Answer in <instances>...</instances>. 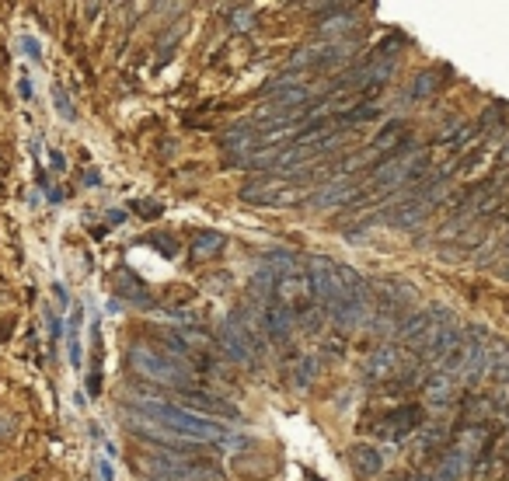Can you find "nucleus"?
<instances>
[{
	"mask_svg": "<svg viewBox=\"0 0 509 481\" xmlns=\"http://www.w3.org/2000/svg\"><path fill=\"white\" fill-rule=\"evenodd\" d=\"M136 411L147 415L150 422H157L164 433L178 436V440H213V443H223V422H216L210 415H196L189 408H178V404H168V401H157V398H136Z\"/></svg>",
	"mask_w": 509,
	"mask_h": 481,
	"instance_id": "nucleus-1",
	"label": "nucleus"
},
{
	"mask_svg": "<svg viewBox=\"0 0 509 481\" xmlns=\"http://www.w3.org/2000/svg\"><path fill=\"white\" fill-rule=\"evenodd\" d=\"M129 366L140 380L147 384H161V387H174L181 391H196V370L189 366V360H178L171 353H161L154 345H133L129 349Z\"/></svg>",
	"mask_w": 509,
	"mask_h": 481,
	"instance_id": "nucleus-2",
	"label": "nucleus"
},
{
	"mask_svg": "<svg viewBox=\"0 0 509 481\" xmlns=\"http://www.w3.org/2000/svg\"><path fill=\"white\" fill-rule=\"evenodd\" d=\"M143 471L154 481H227V475L199 457H181L178 450H157L143 460Z\"/></svg>",
	"mask_w": 509,
	"mask_h": 481,
	"instance_id": "nucleus-3",
	"label": "nucleus"
},
{
	"mask_svg": "<svg viewBox=\"0 0 509 481\" xmlns=\"http://www.w3.org/2000/svg\"><path fill=\"white\" fill-rule=\"evenodd\" d=\"M307 276H311V289H314V300L321 304V311L332 318L345 304V280H342V265L318 255L307 262Z\"/></svg>",
	"mask_w": 509,
	"mask_h": 481,
	"instance_id": "nucleus-4",
	"label": "nucleus"
},
{
	"mask_svg": "<svg viewBox=\"0 0 509 481\" xmlns=\"http://www.w3.org/2000/svg\"><path fill=\"white\" fill-rule=\"evenodd\" d=\"M423 164H425L423 150L405 147V150H398L394 157H387V160H381V164H377V171L370 175V189H377V192H391V189L412 185V182H419Z\"/></svg>",
	"mask_w": 509,
	"mask_h": 481,
	"instance_id": "nucleus-5",
	"label": "nucleus"
},
{
	"mask_svg": "<svg viewBox=\"0 0 509 481\" xmlns=\"http://www.w3.org/2000/svg\"><path fill=\"white\" fill-rule=\"evenodd\" d=\"M241 199L252 202V206H290V202L303 199V189L293 178L265 175V178H254V182H248L241 189Z\"/></svg>",
	"mask_w": 509,
	"mask_h": 481,
	"instance_id": "nucleus-6",
	"label": "nucleus"
},
{
	"mask_svg": "<svg viewBox=\"0 0 509 481\" xmlns=\"http://www.w3.org/2000/svg\"><path fill=\"white\" fill-rule=\"evenodd\" d=\"M419 426H423V408L419 404H405V408H387L384 415H377L370 422V433L377 440L398 443V440H408Z\"/></svg>",
	"mask_w": 509,
	"mask_h": 481,
	"instance_id": "nucleus-7",
	"label": "nucleus"
},
{
	"mask_svg": "<svg viewBox=\"0 0 509 481\" xmlns=\"http://www.w3.org/2000/svg\"><path fill=\"white\" fill-rule=\"evenodd\" d=\"M216 345L223 349L227 360H234L237 366H252L254 363V338L252 331L241 324L237 318H227L216 331Z\"/></svg>",
	"mask_w": 509,
	"mask_h": 481,
	"instance_id": "nucleus-8",
	"label": "nucleus"
},
{
	"mask_svg": "<svg viewBox=\"0 0 509 481\" xmlns=\"http://www.w3.org/2000/svg\"><path fill=\"white\" fill-rule=\"evenodd\" d=\"M363 196V185H356L349 175H339V178H332V182H325L314 196H311V202L318 206V209H332V206H342V202H352Z\"/></svg>",
	"mask_w": 509,
	"mask_h": 481,
	"instance_id": "nucleus-9",
	"label": "nucleus"
},
{
	"mask_svg": "<svg viewBox=\"0 0 509 481\" xmlns=\"http://www.w3.org/2000/svg\"><path fill=\"white\" fill-rule=\"evenodd\" d=\"M429 209H432V202L425 199V196H412V199H405V206L398 202L394 209H384L387 216V223L391 227H401V231H412V227H419L425 216H429Z\"/></svg>",
	"mask_w": 509,
	"mask_h": 481,
	"instance_id": "nucleus-10",
	"label": "nucleus"
},
{
	"mask_svg": "<svg viewBox=\"0 0 509 481\" xmlns=\"http://www.w3.org/2000/svg\"><path fill=\"white\" fill-rule=\"evenodd\" d=\"M398 370H401V353L398 349H391V345H384L377 349L367 366H363V377L370 380V384H381V380H394L398 377Z\"/></svg>",
	"mask_w": 509,
	"mask_h": 481,
	"instance_id": "nucleus-11",
	"label": "nucleus"
},
{
	"mask_svg": "<svg viewBox=\"0 0 509 481\" xmlns=\"http://www.w3.org/2000/svg\"><path fill=\"white\" fill-rule=\"evenodd\" d=\"M293 324H297V314H293V311H286V307H279V304H272V300L262 307V328H265V335H269L272 342H286L290 331H293Z\"/></svg>",
	"mask_w": 509,
	"mask_h": 481,
	"instance_id": "nucleus-12",
	"label": "nucleus"
},
{
	"mask_svg": "<svg viewBox=\"0 0 509 481\" xmlns=\"http://www.w3.org/2000/svg\"><path fill=\"white\" fill-rule=\"evenodd\" d=\"M467 453L464 450H457V446H450L440 460H436V468H432V478L436 481H461L467 478Z\"/></svg>",
	"mask_w": 509,
	"mask_h": 481,
	"instance_id": "nucleus-13",
	"label": "nucleus"
},
{
	"mask_svg": "<svg viewBox=\"0 0 509 481\" xmlns=\"http://www.w3.org/2000/svg\"><path fill=\"white\" fill-rule=\"evenodd\" d=\"M349 460H352L356 475H363V478L381 475V468H384L381 450H374V443H352V446H349Z\"/></svg>",
	"mask_w": 509,
	"mask_h": 481,
	"instance_id": "nucleus-14",
	"label": "nucleus"
},
{
	"mask_svg": "<svg viewBox=\"0 0 509 481\" xmlns=\"http://www.w3.org/2000/svg\"><path fill=\"white\" fill-rule=\"evenodd\" d=\"M220 143H223V150H227L230 160H234V157H248V154H252V147L258 143V136H254L252 126H245V122H241V126H230V129L223 133V140H220Z\"/></svg>",
	"mask_w": 509,
	"mask_h": 481,
	"instance_id": "nucleus-15",
	"label": "nucleus"
},
{
	"mask_svg": "<svg viewBox=\"0 0 509 481\" xmlns=\"http://www.w3.org/2000/svg\"><path fill=\"white\" fill-rule=\"evenodd\" d=\"M178 398L185 401V404H196L199 411H213V415H237V408H234V404L213 398V394H203V391H181Z\"/></svg>",
	"mask_w": 509,
	"mask_h": 481,
	"instance_id": "nucleus-16",
	"label": "nucleus"
},
{
	"mask_svg": "<svg viewBox=\"0 0 509 481\" xmlns=\"http://www.w3.org/2000/svg\"><path fill=\"white\" fill-rule=\"evenodd\" d=\"M436 314H440V307H436L432 314H429V311H423V314H412V318H405V324L398 328V338H401V342H415V338L423 335L425 328L432 324V318H436Z\"/></svg>",
	"mask_w": 509,
	"mask_h": 481,
	"instance_id": "nucleus-17",
	"label": "nucleus"
},
{
	"mask_svg": "<svg viewBox=\"0 0 509 481\" xmlns=\"http://www.w3.org/2000/svg\"><path fill=\"white\" fill-rule=\"evenodd\" d=\"M216 251H223V238H220V234H213V231H206V234H196V240H192V258H196V262L213 258Z\"/></svg>",
	"mask_w": 509,
	"mask_h": 481,
	"instance_id": "nucleus-18",
	"label": "nucleus"
},
{
	"mask_svg": "<svg viewBox=\"0 0 509 481\" xmlns=\"http://www.w3.org/2000/svg\"><path fill=\"white\" fill-rule=\"evenodd\" d=\"M81 321H84V311L74 307L70 324H67V342H70V363L74 366H81Z\"/></svg>",
	"mask_w": 509,
	"mask_h": 481,
	"instance_id": "nucleus-19",
	"label": "nucleus"
},
{
	"mask_svg": "<svg viewBox=\"0 0 509 481\" xmlns=\"http://www.w3.org/2000/svg\"><path fill=\"white\" fill-rule=\"evenodd\" d=\"M425 391H429V404H436V408H440V404H447L450 394H454V380H450L447 373H440V377H432V380H429V387H425Z\"/></svg>",
	"mask_w": 509,
	"mask_h": 481,
	"instance_id": "nucleus-20",
	"label": "nucleus"
},
{
	"mask_svg": "<svg viewBox=\"0 0 509 481\" xmlns=\"http://www.w3.org/2000/svg\"><path fill=\"white\" fill-rule=\"evenodd\" d=\"M314 377H318V360H300L297 366L290 370V380H293L297 387H307Z\"/></svg>",
	"mask_w": 509,
	"mask_h": 481,
	"instance_id": "nucleus-21",
	"label": "nucleus"
},
{
	"mask_svg": "<svg viewBox=\"0 0 509 481\" xmlns=\"http://www.w3.org/2000/svg\"><path fill=\"white\" fill-rule=\"evenodd\" d=\"M436 84H440V74H436V70H425V74H419V80L412 84V94H415V98H425V94L436 91Z\"/></svg>",
	"mask_w": 509,
	"mask_h": 481,
	"instance_id": "nucleus-22",
	"label": "nucleus"
},
{
	"mask_svg": "<svg viewBox=\"0 0 509 481\" xmlns=\"http://www.w3.org/2000/svg\"><path fill=\"white\" fill-rule=\"evenodd\" d=\"M443 440V426H432L429 433H423V443H419V453H429V450H436V443Z\"/></svg>",
	"mask_w": 509,
	"mask_h": 481,
	"instance_id": "nucleus-23",
	"label": "nucleus"
},
{
	"mask_svg": "<svg viewBox=\"0 0 509 481\" xmlns=\"http://www.w3.org/2000/svg\"><path fill=\"white\" fill-rule=\"evenodd\" d=\"M52 94H56V109H60V116H63V119H74V109H70V98L63 94V87H56Z\"/></svg>",
	"mask_w": 509,
	"mask_h": 481,
	"instance_id": "nucleus-24",
	"label": "nucleus"
},
{
	"mask_svg": "<svg viewBox=\"0 0 509 481\" xmlns=\"http://www.w3.org/2000/svg\"><path fill=\"white\" fill-rule=\"evenodd\" d=\"M230 25H234V28H252L254 25V11H234Z\"/></svg>",
	"mask_w": 509,
	"mask_h": 481,
	"instance_id": "nucleus-25",
	"label": "nucleus"
},
{
	"mask_svg": "<svg viewBox=\"0 0 509 481\" xmlns=\"http://www.w3.org/2000/svg\"><path fill=\"white\" fill-rule=\"evenodd\" d=\"M98 481H116V471H112V460H98Z\"/></svg>",
	"mask_w": 509,
	"mask_h": 481,
	"instance_id": "nucleus-26",
	"label": "nucleus"
},
{
	"mask_svg": "<svg viewBox=\"0 0 509 481\" xmlns=\"http://www.w3.org/2000/svg\"><path fill=\"white\" fill-rule=\"evenodd\" d=\"M14 433V419L11 415H0V440H7Z\"/></svg>",
	"mask_w": 509,
	"mask_h": 481,
	"instance_id": "nucleus-27",
	"label": "nucleus"
},
{
	"mask_svg": "<svg viewBox=\"0 0 509 481\" xmlns=\"http://www.w3.org/2000/svg\"><path fill=\"white\" fill-rule=\"evenodd\" d=\"M405 481H436V478H432V475H425V471H423V475H412V478H405Z\"/></svg>",
	"mask_w": 509,
	"mask_h": 481,
	"instance_id": "nucleus-28",
	"label": "nucleus"
},
{
	"mask_svg": "<svg viewBox=\"0 0 509 481\" xmlns=\"http://www.w3.org/2000/svg\"><path fill=\"white\" fill-rule=\"evenodd\" d=\"M303 481H325V478H314V475H303Z\"/></svg>",
	"mask_w": 509,
	"mask_h": 481,
	"instance_id": "nucleus-29",
	"label": "nucleus"
}]
</instances>
